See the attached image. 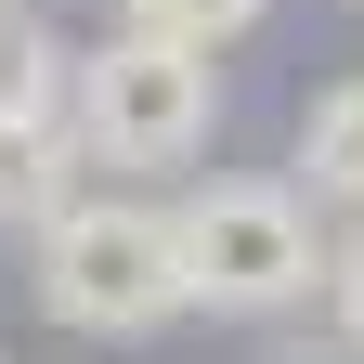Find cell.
I'll return each instance as SVG.
<instances>
[{
	"label": "cell",
	"mask_w": 364,
	"mask_h": 364,
	"mask_svg": "<svg viewBox=\"0 0 364 364\" xmlns=\"http://www.w3.org/2000/svg\"><path fill=\"white\" fill-rule=\"evenodd\" d=\"M39 312H53L65 338H156V326H182V235H169V208L156 196H78L39 221Z\"/></svg>",
	"instance_id": "obj_1"
},
{
	"label": "cell",
	"mask_w": 364,
	"mask_h": 364,
	"mask_svg": "<svg viewBox=\"0 0 364 364\" xmlns=\"http://www.w3.org/2000/svg\"><path fill=\"white\" fill-rule=\"evenodd\" d=\"M65 130H78L91 169H182L221 130V65L196 39L105 26L91 53H65Z\"/></svg>",
	"instance_id": "obj_2"
},
{
	"label": "cell",
	"mask_w": 364,
	"mask_h": 364,
	"mask_svg": "<svg viewBox=\"0 0 364 364\" xmlns=\"http://www.w3.org/2000/svg\"><path fill=\"white\" fill-rule=\"evenodd\" d=\"M169 235H182V312H208V326H273L326 287V235H312L299 182H196Z\"/></svg>",
	"instance_id": "obj_3"
},
{
	"label": "cell",
	"mask_w": 364,
	"mask_h": 364,
	"mask_svg": "<svg viewBox=\"0 0 364 364\" xmlns=\"http://www.w3.org/2000/svg\"><path fill=\"white\" fill-rule=\"evenodd\" d=\"M78 196V130L65 117H0V235H39Z\"/></svg>",
	"instance_id": "obj_4"
},
{
	"label": "cell",
	"mask_w": 364,
	"mask_h": 364,
	"mask_svg": "<svg viewBox=\"0 0 364 364\" xmlns=\"http://www.w3.org/2000/svg\"><path fill=\"white\" fill-rule=\"evenodd\" d=\"M299 196L364 208V78H326L299 105Z\"/></svg>",
	"instance_id": "obj_5"
},
{
	"label": "cell",
	"mask_w": 364,
	"mask_h": 364,
	"mask_svg": "<svg viewBox=\"0 0 364 364\" xmlns=\"http://www.w3.org/2000/svg\"><path fill=\"white\" fill-rule=\"evenodd\" d=\"M0 117H65V39L0 14Z\"/></svg>",
	"instance_id": "obj_6"
},
{
	"label": "cell",
	"mask_w": 364,
	"mask_h": 364,
	"mask_svg": "<svg viewBox=\"0 0 364 364\" xmlns=\"http://www.w3.org/2000/svg\"><path fill=\"white\" fill-rule=\"evenodd\" d=\"M273 14V0H117V26H156V39H196V53H235V39Z\"/></svg>",
	"instance_id": "obj_7"
},
{
	"label": "cell",
	"mask_w": 364,
	"mask_h": 364,
	"mask_svg": "<svg viewBox=\"0 0 364 364\" xmlns=\"http://www.w3.org/2000/svg\"><path fill=\"white\" fill-rule=\"evenodd\" d=\"M326 312H338V351H364V221L326 247Z\"/></svg>",
	"instance_id": "obj_8"
},
{
	"label": "cell",
	"mask_w": 364,
	"mask_h": 364,
	"mask_svg": "<svg viewBox=\"0 0 364 364\" xmlns=\"http://www.w3.org/2000/svg\"><path fill=\"white\" fill-rule=\"evenodd\" d=\"M0 14H14V0H0Z\"/></svg>",
	"instance_id": "obj_9"
},
{
	"label": "cell",
	"mask_w": 364,
	"mask_h": 364,
	"mask_svg": "<svg viewBox=\"0 0 364 364\" xmlns=\"http://www.w3.org/2000/svg\"><path fill=\"white\" fill-rule=\"evenodd\" d=\"M0 364H14V351H0Z\"/></svg>",
	"instance_id": "obj_10"
}]
</instances>
